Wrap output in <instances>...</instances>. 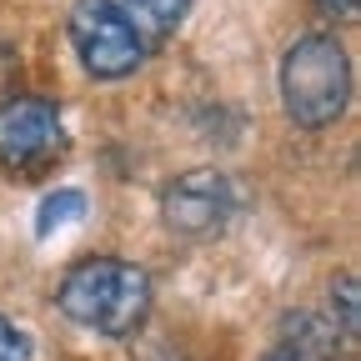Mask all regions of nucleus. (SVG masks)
Instances as JSON below:
<instances>
[{
	"mask_svg": "<svg viewBox=\"0 0 361 361\" xmlns=\"http://www.w3.org/2000/svg\"><path fill=\"white\" fill-rule=\"evenodd\" d=\"M281 101L301 130H326L351 101V61L336 35H301L281 56Z\"/></svg>",
	"mask_w": 361,
	"mask_h": 361,
	"instance_id": "nucleus-2",
	"label": "nucleus"
},
{
	"mask_svg": "<svg viewBox=\"0 0 361 361\" xmlns=\"http://www.w3.org/2000/svg\"><path fill=\"white\" fill-rule=\"evenodd\" d=\"M316 11H322V16H336V20H351V16H356V0H316Z\"/></svg>",
	"mask_w": 361,
	"mask_h": 361,
	"instance_id": "nucleus-11",
	"label": "nucleus"
},
{
	"mask_svg": "<svg viewBox=\"0 0 361 361\" xmlns=\"http://www.w3.org/2000/svg\"><path fill=\"white\" fill-rule=\"evenodd\" d=\"M80 216H85V196L80 191H56V196H45L40 211H35V236H51L56 226L80 221Z\"/></svg>",
	"mask_w": 361,
	"mask_h": 361,
	"instance_id": "nucleus-8",
	"label": "nucleus"
},
{
	"mask_svg": "<svg viewBox=\"0 0 361 361\" xmlns=\"http://www.w3.org/2000/svg\"><path fill=\"white\" fill-rule=\"evenodd\" d=\"M71 45H75L80 66L96 80L135 75L151 56V45L126 20V11L116 0H75L71 6Z\"/></svg>",
	"mask_w": 361,
	"mask_h": 361,
	"instance_id": "nucleus-3",
	"label": "nucleus"
},
{
	"mask_svg": "<svg viewBox=\"0 0 361 361\" xmlns=\"http://www.w3.org/2000/svg\"><path fill=\"white\" fill-rule=\"evenodd\" d=\"M66 156V126L56 101L16 96L0 106V166L16 180H35Z\"/></svg>",
	"mask_w": 361,
	"mask_h": 361,
	"instance_id": "nucleus-4",
	"label": "nucleus"
},
{
	"mask_svg": "<svg viewBox=\"0 0 361 361\" xmlns=\"http://www.w3.org/2000/svg\"><path fill=\"white\" fill-rule=\"evenodd\" d=\"M116 6L126 11V20L135 30H141V40L151 45V51L191 16V0H116Z\"/></svg>",
	"mask_w": 361,
	"mask_h": 361,
	"instance_id": "nucleus-7",
	"label": "nucleus"
},
{
	"mask_svg": "<svg viewBox=\"0 0 361 361\" xmlns=\"http://www.w3.org/2000/svg\"><path fill=\"white\" fill-rule=\"evenodd\" d=\"M331 341L336 331H326L311 316H291L286 331L276 336V346L266 351V361H331Z\"/></svg>",
	"mask_w": 361,
	"mask_h": 361,
	"instance_id": "nucleus-6",
	"label": "nucleus"
},
{
	"mask_svg": "<svg viewBox=\"0 0 361 361\" xmlns=\"http://www.w3.org/2000/svg\"><path fill=\"white\" fill-rule=\"evenodd\" d=\"M0 361H30V336L0 316Z\"/></svg>",
	"mask_w": 361,
	"mask_h": 361,
	"instance_id": "nucleus-10",
	"label": "nucleus"
},
{
	"mask_svg": "<svg viewBox=\"0 0 361 361\" xmlns=\"http://www.w3.org/2000/svg\"><path fill=\"white\" fill-rule=\"evenodd\" d=\"M331 311L341 316V336L356 341V331H361V322H356V276H341L331 286Z\"/></svg>",
	"mask_w": 361,
	"mask_h": 361,
	"instance_id": "nucleus-9",
	"label": "nucleus"
},
{
	"mask_svg": "<svg viewBox=\"0 0 361 361\" xmlns=\"http://www.w3.org/2000/svg\"><path fill=\"white\" fill-rule=\"evenodd\" d=\"M56 301L75 326L111 336V341H130L151 316V276L130 261L90 256V261H75L66 271Z\"/></svg>",
	"mask_w": 361,
	"mask_h": 361,
	"instance_id": "nucleus-1",
	"label": "nucleus"
},
{
	"mask_svg": "<svg viewBox=\"0 0 361 361\" xmlns=\"http://www.w3.org/2000/svg\"><path fill=\"white\" fill-rule=\"evenodd\" d=\"M231 216H236V186H231V176H221L211 166L166 180V191H161V221L180 236H211Z\"/></svg>",
	"mask_w": 361,
	"mask_h": 361,
	"instance_id": "nucleus-5",
	"label": "nucleus"
}]
</instances>
